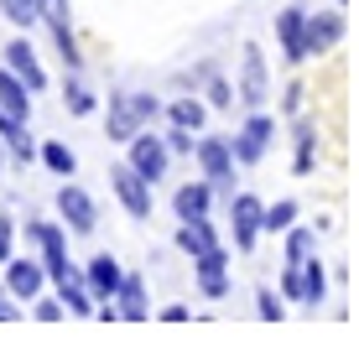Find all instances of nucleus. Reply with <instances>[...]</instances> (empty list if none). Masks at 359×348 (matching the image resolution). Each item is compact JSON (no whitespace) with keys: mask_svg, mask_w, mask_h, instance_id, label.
I'll return each instance as SVG.
<instances>
[{"mask_svg":"<svg viewBox=\"0 0 359 348\" xmlns=\"http://www.w3.org/2000/svg\"><path fill=\"white\" fill-rule=\"evenodd\" d=\"M156 109H162V104H156L151 94H109V120H104L109 141H126L130 146V135L151 125Z\"/></svg>","mask_w":359,"mask_h":348,"instance_id":"f257e3e1","label":"nucleus"},{"mask_svg":"<svg viewBox=\"0 0 359 348\" xmlns=\"http://www.w3.org/2000/svg\"><path fill=\"white\" fill-rule=\"evenodd\" d=\"M42 21H47V32H53V47H57V57H63V68L79 73L83 53H79V36H73V21H68V0H42Z\"/></svg>","mask_w":359,"mask_h":348,"instance_id":"f03ea898","label":"nucleus"},{"mask_svg":"<svg viewBox=\"0 0 359 348\" xmlns=\"http://www.w3.org/2000/svg\"><path fill=\"white\" fill-rule=\"evenodd\" d=\"M328 276L318 260H287V276H281V296L287 302H323Z\"/></svg>","mask_w":359,"mask_h":348,"instance_id":"7ed1b4c3","label":"nucleus"},{"mask_svg":"<svg viewBox=\"0 0 359 348\" xmlns=\"http://www.w3.org/2000/svg\"><path fill=\"white\" fill-rule=\"evenodd\" d=\"M167 156H172V146L162 141V135H151V130L130 135V167L141 172L151 188H156V177H167Z\"/></svg>","mask_w":359,"mask_h":348,"instance_id":"20e7f679","label":"nucleus"},{"mask_svg":"<svg viewBox=\"0 0 359 348\" xmlns=\"http://www.w3.org/2000/svg\"><path fill=\"white\" fill-rule=\"evenodd\" d=\"M109 188H115V197L126 203V214H130V218H151V182H146L141 172L130 167V161L109 172Z\"/></svg>","mask_w":359,"mask_h":348,"instance_id":"39448f33","label":"nucleus"},{"mask_svg":"<svg viewBox=\"0 0 359 348\" xmlns=\"http://www.w3.org/2000/svg\"><path fill=\"white\" fill-rule=\"evenodd\" d=\"M229 218H234V244H240V250L250 255V250H255V239H261V229H266V208H261V197L234 193Z\"/></svg>","mask_w":359,"mask_h":348,"instance_id":"423d86ee","label":"nucleus"},{"mask_svg":"<svg viewBox=\"0 0 359 348\" xmlns=\"http://www.w3.org/2000/svg\"><path fill=\"white\" fill-rule=\"evenodd\" d=\"M57 214L68 218V229H73V234H94V223H99L94 197L83 193L79 182H63V188H57Z\"/></svg>","mask_w":359,"mask_h":348,"instance_id":"0eeeda50","label":"nucleus"},{"mask_svg":"<svg viewBox=\"0 0 359 348\" xmlns=\"http://www.w3.org/2000/svg\"><path fill=\"white\" fill-rule=\"evenodd\" d=\"M193 151H198V167H203V177L214 182V188H229L234 182V146H224L219 135H203Z\"/></svg>","mask_w":359,"mask_h":348,"instance_id":"6e6552de","label":"nucleus"},{"mask_svg":"<svg viewBox=\"0 0 359 348\" xmlns=\"http://www.w3.org/2000/svg\"><path fill=\"white\" fill-rule=\"evenodd\" d=\"M271 135H276V120H271V115H250L245 130L234 135V161H240V167H255V161L266 156Z\"/></svg>","mask_w":359,"mask_h":348,"instance_id":"1a4fd4ad","label":"nucleus"},{"mask_svg":"<svg viewBox=\"0 0 359 348\" xmlns=\"http://www.w3.org/2000/svg\"><path fill=\"white\" fill-rule=\"evenodd\" d=\"M266 94H271L266 57H261V47H250V42H245V57H240V99H245L250 109H261V104H266Z\"/></svg>","mask_w":359,"mask_h":348,"instance_id":"9d476101","label":"nucleus"},{"mask_svg":"<svg viewBox=\"0 0 359 348\" xmlns=\"http://www.w3.org/2000/svg\"><path fill=\"white\" fill-rule=\"evenodd\" d=\"M27 234L42 244V265H47V276H53V281L63 276V270H73V265H68V239H63V229H57V223H42V218H36V223H27Z\"/></svg>","mask_w":359,"mask_h":348,"instance_id":"9b49d317","label":"nucleus"},{"mask_svg":"<svg viewBox=\"0 0 359 348\" xmlns=\"http://www.w3.org/2000/svg\"><path fill=\"white\" fill-rule=\"evenodd\" d=\"M276 36H281V57H287V63H302L307 57V11L287 6L276 16Z\"/></svg>","mask_w":359,"mask_h":348,"instance_id":"f8f14e48","label":"nucleus"},{"mask_svg":"<svg viewBox=\"0 0 359 348\" xmlns=\"http://www.w3.org/2000/svg\"><path fill=\"white\" fill-rule=\"evenodd\" d=\"M42 281H47L42 260H6V291L16 296V302H32V296L42 291Z\"/></svg>","mask_w":359,"mask_h":348,"instance_id":"ddd939ff","label":"nucleus"},{"mask_svg":"<svg viewBox=\"0 0 359 348\" xmlns=\"http://www.w3.org/2000/svg\"><path fill=\"white\" fill-rule=\"evenodd\" d=\"M193 270H198V291L203 296H224L229 291V255H224V244L208 250V255H198Z\"/></svg>","mask_w":359,"mask_h":348,"instance_id":"4468645a","label":"nucleus"},{"mask_svg":"<svg viewBox=\"0 0 359 348\" xmlns=\"http://www.w3.org/2000/svg\"><path fill=\"white\" fill-rule=\"evenodd\" d=\"M339 36H344V16H339V11H318V16H307V57L333 53Z\"/></svg>","mask_w":359,"mask_h":348,"instance_id":"2eb2a0df","label":"nucleus"},{"mask_svg":"<svg viewBox=\"0 0 359 348\" xmlns=\"http://www.w3.org/2000/svg\"><path fill=\"white\" fill-rule=\"evenodd\" d=\"M57 302H68V312H79V317H94L99 312V296H94V286H89V276H79V270H63L57 276Z\"/></svg>","mask_w":359,"mask_h":348,"instance_id":"dca6fc26","label":"nucleus"},{"mask_svg":"<svg viewBox=\"0 0 359 348\" xmlns=\"http://www.w3.org/2000/svg\"><path fill=\"white\" fill-rule=\"evenodd\" d=\"M6 68H11V73H21L32 94H42V89H47V73H42V63H36V53H32L27 36H16V42L6 47Z\"/></svg>","mask_w":359,"mask_h":348,"instance_id":"f3484780","label":"nucleus"},{"mask_svg":"<svg viewBox=\"0 0 359 348\" xmlns=\"http://www.w3.org/2000/svg\"><path fill=\"white\" fill-rule=\"evenodd\" d=\"M208 203H214V182H182L177 193H172V214L177 218H208Z\"/></svg>","mask_w":359,"mask_h":348,"instance_id":"a211bd4d","label":"nucleus"},{"mask_svg":"<svg viewBox=\"0 0 359 348\" xmlns=\"http://www.w3.org/2000/svg\"><path fill=\"white\" fill-rule=\"evenodd\" d=\"M177 250L182 255H208V250H219V239H214V223L208 218H182L177 223Z\"/></svg>","mask_w":359,"mask_h":348,"instance_id":"6ab92c4d","label":"nucleus"},{"mask_svg":"<svg viewBox=\"0 0 359 348\" xmlns=\"http://www.w3.org/2000/svg\"><path fill=\"white\" fill-rule=\"evenodd\" d=\"M120 281H126V270H120V260H115V255H94V260H89V286H94L99 302H115Z\"/></svg>","mask_w":359,"mask_h":348,"instance_id":"aec40b11","label":"nucleus"},{"mask_svg":"<svg viewBox=\"0 0 359 348\" xmlns=\"http://www.w3.org/2000/svg\"><path fill=\"white\" fill-rule=\"evenodd\" d=\"M0 109L32 120V89H27V78H21V73H11V68H0Z\"/></svg>","mask_w":359,"mask_h":348,"instance_id":"412c9836","label":"nucleus"},{"mask_svg":"<svg viewBox=\"0 0 359 348\" xmlns=\"http://www.w3.org/2000/svg\"><path fill=\"white\" fill-rule=\"evenodd\" d=\"M0 141H6L21 161H32V156H36V146H32V135H27V120L11 115V109H0Z\"/></svg>","mask_w":359,"mask_h":348,"instance_id":"4be33fe9","label":"nucleus"},{"mask_svg":"<svg viewBox=\"0 0 359 348\" xmlns=\"http://www.w3.org/2000/svg\"><path fill=\"white\" fill-rule=\"evenodd\" d=\"M115 302H126V307H120V317L141 322L146 317V281L141 276H126V281H120V291H115Z\"/></svg>","mask_w":359,"mask_h":348,"instance_id":"5701e85b","label":"nucleus"},{"mask_svg":"<svg viewBox=\"0 0 359 348\" xmlns=\"http://www.w3.org/2000/svg\"><path fill=\"white\" fill-rule=\"evenodd\" d=\"M42 161H47V172H57V177H73V167H79V156H73L63 141H47L42 146Z\"/></svg>","mask_w":359,"mask_h":348,"instance_id":"b1692460","label":"nucleus"},{"mask_svg":"<svg viewBox=\"0 0 359 348\" xmlns=\"http://www.w3.org/2000/svg\"><path fill=\"white\" fill-rule=\"evenodd\" d=\"M0 11H6V21H16V27L42 21V0H0Z\"/></svg>","mask_w":359,"mask_h":348,"instance_id":"393cba45","label":"nucleus"},{"mask_svg":"<svg viewBox=\"0 0 359 348\" xmlns=\"http://www.w3.org/2000/svg\"><path fill=\"white\" fill-rule=\"evenodd\" d=\"M318 250V234L313 229H287V260H307Z\"/></svg>","mask_w":359,"mask_h":348,"instance_id":"a878e982","label":"nucleus"},{"mask_svg":"<svg viewBox=\"0 0 359 348\" xmlns=\"http://www.w3.org/2000/svg\"><path fill=\"white\" fill-rule=\"evenodd\" d=\"M63 99H68V115H94V94L83 89L79 78H68V89H63Z\"/></svg>","mask_w":359,"mask_h":348,"instance_id":"bb28decb","label":"nucleus"},{"mask_svg":"<svg viewBox=\"0 0 359 348\" xmlns=\"http://www.w3.org/2000/svg\"><path fill=\"white\" fill-rule=\"evenodd\" d=\"M172 125L198 130V125H203V104H198V99H177V104H172Z\"/></svg>","mask_w":359,"mask_h":348,"instance_id":"cd10ccee","label":"nucleus"},{"mask_svg":"<svg viewBox=\"0 0 359 348\" xmlns=\"http://www.w3.org/2000/svg\"><path fill=\"white\" fill-rule=\"evenodd\" d=\"M313 151H318L313 125H297V172H313Z\"/></svg>","mask_w":359,"mask_h":348,"instance_id":"c85d7f7f","label":"nucleus"},{"mask_svg":"<svg viewBox=\"0 0 359 348\" xmlns=\"http://www.w3.org/2000/svg\"><path fill=\"white\" fill-rule=\"evenodd\" d=\"M292 223H297V203L292 197H281V203L266 208V229H292Z\"/></svg>","mask_w":359,"mask_h":348,"instance_id":"c756f323","label":"nucleus"},{"mask_svg":"<svg viewBox=\"0 0 359 348\" xmlns=\"http://www.w3.org/2000/svg\"><path fill=\"white\" fill-rule=\"evenodd\" d=\"M0 260H16V223L0 214Z\"/></svg>","mask_w":359,"mask_h":348,"instance_id":"7c9ffc66","label":"nucleus"},{"mask_svg":"<svg viewBox=\"0 0 359 348\" xmlns=\"http://www.w3.org/2000/svg\"><path fill=\"white\" fill-rule=\"evenodd\" d=\"M234 94H240V89H229L224 78H214V83H208V104H219V109H229V99H234Z\"/></svg>","mask_w":359,"mask_h":348,"instance_id":"2f4dec72","label":"nucleus"},{"mask_svg":"<svg viewBox=\"0 0 359 348\" xmlns=\"http://www.w3.org/2000/svg\"><path fill=\"white\" fill-rule=\"evenodd\" d=\"M255 302H261V317H266V322H276V317H281V302H276V291H261Z\"/></svg>","mask_w":359,"mask_h":348,"instance_id":"473e14b6","label":"nucleus"},{"mask_svg":"<svg viewBox=\"0 0 359 348\" xmlns=\"http://www.w3.org/2000/svg\"><path fill=\"white\" fill-rule=\"evenodd\" d=\"M36 317H42V322H57V317H63V307H57V302H42V307H36Z\"/></svg>","mask_w":359,"mask_h":348,"instance_id":"72a5a7b5","label":"nucleus"},{"mask_svg":"<svg viewBox=\"0 0 359 348\" xmlns=\"http://www.w3.org/2000/svg\"><path fill=\"white\" fill-rule=\"evenodd\" d=\"M0 167H6V156H0Z\"/></svg>","mask_w":359,"mask_h":348,"instance_id":"f704fd0d","label":"nucleus"}]
</instances>
